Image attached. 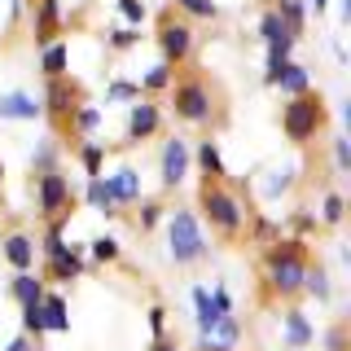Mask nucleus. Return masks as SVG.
Wrapping results in <instances>:
<instances>
[{"instance_id": "obj_1", "label": "nucleus", "mask_w": 351, "mask_h": 351, "mask_svg": "<svg viewBox=\"0 0 351 351\" xmlns=\"http://www.w3.org/2000/svg\"><path fill=\"white\" fill-rule=\"evenodd\" d=\"M307 241L303 237H277L268 250H263V263H259V272H263V294L268 299H281V303H290V299H299L303 294V277H307Z\"/></svg>"}, {"instance_id": "obj_2", "label": "nucleus", "mask_w": 351, "mask_h": 351, "mask_svg": "<svg viewBox=\"0 0 351 351\" xmlns=\"http://www.w3.org/2000/svg\"><path fill=\"white\" fill-rule=\"evenodd\" d=\"M197 211H202V219L211 224V233L219 241H241L246 219H250V211L241 206V197L228 189L224 180H202V189H197Z\"/></svg>"}, {"instance_id": "obj_3", "label": "nucleus", "mask_w": 351, "mask_h": 351, "mask_svg": "<svg viewBox=\"0 0 351 351\" xmlns=\"http://www.w3.org/2000/svg\"><path fill=\"white\" fill-rule=\"evenodd\" d=\"M171 110H176L180 123H193V128L211 123L215 110H219L211 80H206L202 71H184L180 80H171Z\"/></svg>"}, {"instance_id": "obj_4", "label": "nucleus", "mask_w": 351, "mask_h": 351, "mask_svg": "<svg viewBox=\"0 0 351 351\" xmlns=\"http://www.w3.org/2000/svg\"><path fill=\"white\" fill-rule=\"evenodd\" d=\"M325 128V97L321 93H299L290 97L281 110V132L294 141V145H307L316 141V132Z\"/></svg>"}, {"instance_id": "obj_5", "label": "nucleus", "mask_w": 351, "mask_h": 351, "mask_svg": "<svg viewBox=\"0 0 351 351\" xmlns=\"http://www.w3.org/2000/svg\"><path fill=\"white\" fill-rule=\"evenodd\" d=\"M80 106H88L80 80H66V75H62V80H49V93H44L40 110L49 114V123H53L58 136H71V119H75V110H80Z\"/></svg>"}, {"instance_id": "obj_6", "label": "nucleus", "mask_w": 351, "mask_h": 351, "mask_svg": "<svg viewBox=\"0 0 351 351\" xmlns=\"http://www.w3.org/2000/svg\"><path fill=\"white\" fill-rule=\"evenodd\" d=\"M167 241H171V259L180 263V268L206 259V237H202V228H197L193 211H180V206H176L171 219H167Z\"/></svg>"}, {"instance_id": "obj_7", "label": "nucleus", "mask_w": 351, "mask_h": 351, "mask_svg": "<svg viewBox=\"0 0 351 351\" xmlns=\"http://www.w3.org/2000/svg\"><path fill=\"white\" fill-rule=\"evenodd\" d=\"M158 49H162V62L171 71L193 58V27L180 9H162L158 14Z\"/></svg>"}, {"instance_id": "obj_8", "label": "nucleus", "mask_w": 351, "mask_h": 351, "mask_svg": "<svg viewBox=\"0 0 351 351\" xmlns=\"http://www.w3.org/2000/svg\"><path fill=\"white\" fill-rule=\"evenodd\" d=\"M36 206H40V215L49 219H71L75 211V189H71V180L53 167V171H40L36 176Z\"/></svg>"}, {"instance_id": "obj_9", "label": "nucleus", "mask_w": 351, "mask_h": 351, "mask_svg": "<svg viewBox=\"0 0 351 351\" xmlns=\"http://www.w3.org/2000/svg\"><path fill=\"white\" fill-rule=\"evenodd\" d=\"M36 5V14H31V36H36L40 49H49V44H58L62 36V5L58 0H31Z\"/></svg>"}, {"instance_id": "obj_10", "label": "nucleus", "mask_w": 351, "mask_h": 351, "mask_svg": "<svg viewBox=\"0 0 351 351\" xmlns=\"http://www.w3.org/2000/svg\"><path fill=\"white\" fill-rule=\"evenodd\" d=\"M193 307H197V329H202V338L219 325V316L233 312V303H228V294H224V290H215V294H211V290H202V285L193 290Z\"/></svg>"}, {"instance_id": "obj_11", "label": "nucleus", "mask_w": 351, "mask_h": 351, "mask_svg": "<svg viewBox=\"0 0 351 351\" xmlns=\"http://www.w3.org/2000/svg\"><path fill=\"white\" fill-rule=\"evenodd\" d=\"M158 167H162V189H180V180H184V171H189V145H184L180 136H171L167 145H162V158H158Z\"/></svg>"}, {"instance_id": "obj_12", "label": "nucleus", "mask_w": 351, "mask_h": 351, "mask_svg": "<svg viewBox=\"0 0 351 351\" xmlns=\"http://www.w3.org/2000/svg\"><path fill=\"white\" fill-rule=\"evenodd\" d=\"M162 128V110L154 101H136L128 110V141H149Z\"/></svg>"}, {"instance_id": "obj_13", "label": "nucleus", "mask_w": 351, "mask_h": 351, "mask_svg": "<svg viewBox=\"0 0 351 351\" xmlns=\"http://www.w3.org/2000/svg\"><path fill=\"white\" fill-rule=\"evenodd\" d=\"M0 255L9 259V268L31 272V268H36V241H31L27 233H5V237H0Z\"/></svg>"}, {"instance_id": "obj_14", "label": "nucleus", "mask_w": 351, "mask_h": 351, "mask_svg": "<svg viewBox=\"0 0 351 351\" xmlns=\"http://www.w3.org/2000/svg\"><path fill=\"white\" fill-rule=\"evenodd\" d=\"M80 272H84L80 246H62L58 255H49V268H44V277H49V281H75Z\"/></svg>"}, {"instance_id": "obj_15", "label": "nucleus", "mask_w": 351, "mask_h": 351, "mask_svg": "<svg viewBox=\"0 0 351 351\" xmlns=\"http://www.w3.org/2000/svg\"><path fill=\"white\" fill-rule=\"evenodd\" d=\"M110 193H114L119 206L141 202V176H136V167H119L114 176H110Z\"/></svg>"}, {"instance_id": "obj_16", "label": "nucleus", "mask_w": 351, "mask_h": 351, "mask_svg": "<svg viewBox=\"0 0 351 351\" xmlns=\"http://www.w3.org/2000/svg\"><path fill=\"white\" fill-rule=\"evenodd\" d=\"M272 88H281L285 97L312 93V75H307V66H294V62H285L281 71H277V84H272Z\"/></svg>"}, {"instance_id": "obj_17", "label": "nucleus", "mask_w": 351, "mask_h": 351, "mask_svg": "<svg viewBox=\"0 0 351 351\" xmlns=\"http://www.w3.org/2000/svg\"><path fill=\"white\" fill-rule=\"evenodd\" d=\"M44 110L36 97H27V93H5L0 97V119H40Z\"/></svg>"}, {"instance_id": "obj_18", "label": "nucleus", "mask_w": 351, "mask_h": 351, "mask_svg": "<svg viewBox=\"0 0 351 351\" xmlns=\"http://www.w3.org/2000/svg\"><path fill=\"white\" fill-rule=\"evenodd\" d=\"M312 338H316V329L307 325V316L299 312V307H290V312H285V343H290L294 351H303Z\"/></svg>"}, {"instance_id": "obj_19", "label": "nucleus", "mask_w": 351, "mask_h": 351, "mask_svg": "<svg viewBox=\"0 0 351 351\" xmlns=\"http://www.w3.org/2000/svg\"><path fill=\"white\" fill-rule=\"evenodd\" d=\"M40 312H44V329H53V334H66V329H71V316H66L62 294H44Z\"/></svg>"}, {"instance_id": "obj_20", "label": "nucleus", "mask_w": 351, "mask_h": 351, "mask_svg": "<svg viewBox=\"0 0 351 351\" xmlns=\"http://www.w3.org/2000/svg\"><path fill=\"white\" fill-rule=\"evenodd\" d=\"M259 36H263V44H294V36L285 31V22L277 18V9H263V18H259Z\"/></svg>"}, {"instance_id": "obj_21", "label": "nucleus", "mask_w": 351, "mask_h": 351, "mask_svg": "<svg viewBox=\"0 0 351 351\" xmlns=\"http://www.w3.org/2000/svg\"><path fill=\"white\" fill-rule=\"evenodd\" d=\"M197 167H202V180H224V158H219L215 141H202V145H197Z\"/></svg>"}, {"instance_id": "obj_22", "label": "nucleus", "mask_w": 351, "mask_h": 351, "mask_svg": "<svg viewBox=\"0 0 351 351\" xmlns=\"http://www.w3.org/2000/svg\"><path fill=\"white\" fill-rule=\"evenodd\" d=\"M9 290H14V299H18L22 307H27V303H40V299H44V281H40V277H31V272H18Z\"/></svg>"}, {"instance_id": "obj_23", "label": "nucleus", "mask_w": 351, "mask_h": 351, "mask_svg": "<svg viewBox=\"0 0 351 351\" xmlns=\"http://www.w3.org/2000/svg\"><path fill=\"white\" fill-rule=\"evenodd\" d=\"M272 9H277V18L285 22V31L299 40V36H303V0H277Z\"/></svg>"}, {"instance_id": "obj_24", "label": "nucleus", "mask_w": 351, "mask_h": 351, "mask_svg": "<svg viewBox=\"0 0 351 351\" xmlns=\"http://www.w3.org/2000/svg\"><path fill=\"white\" fill-rule=\"evenodd\" d=\"M88 202L97 206V211H106V215H119L114 211V193H110V180H101V176H93V180H88Z\"/></svg>"}, {"instance_id": "obj_25", "label": "nucleus", "mask_w": 351, "mask_h": 351, "mask_svg": "<svg viewBox=\"0 0 351 351\" xmlns=\"http://www.w3.org/2000/svg\"><path fill=\"white\" fill-rule=\"evenodd\" d=\"M101 128V110L97 106H80L71 119V136H93V132Z\"/></svg>"}, {"instance_id": "obj_26", "label": "nucleus", "mask_w": 351, "mask_h": 351, "mask_svg": "<svg viewBox=\"0 0 351 351\" xmlns=\"http://www.w3.org/2000/svg\"><path fill=\"white\" fill-rule=\"evenodd\" d=\"M40 71L49 75V80H62V75H66V44H62V40L44 49V58H40Z\"/></svg>"}, {"instance_id": "obj_27", "label": "nucleus", "mask_w": 351, "mask_h": 351, "mask_svg": "<svg viewBox=\"0 0 351 351\" xmlns=\"http://www.w3.org/2000/svg\"><path fill=\"white\" fill-rule=\"evenodd\" d=\"M303 294H312V299H329V277H325V268H321V263H307Z\"/></svg>"}, {"instance_id": "obj_28", "label": "nucleus", "mask_w": 351, "mask_h": 351, "mask_svg": "<svg viewBox=\"0 0 351 351\" xmlns=\"http://www.w3.org/2000/svg\"><path fill=\"white\" fill-rule=\"evenodd\" d=\"M171 80H176V71H171L167 62H158L145 80H141V88H145V93H162V88H171Z\"/></svg>"}, {"instance_id": "obj_29", "label": "nucleus", "mask_w": 351, "mask_h": 351, "mask_svg": "<svg viewBox=\"0 0 351 351\" xmlns=\"http://www.w3.org/2000/svg\"><path fill=\"white\" fill-rule=\"evenodd\" d=\"M101 158H106V149L97 145V141H84L80 145V162H84L88 176H101Z\"/></svg>"}, {"instance_id": "obj_30", "label": "nucleus", "mask_w": 351, "mask_h": 351, "mask_svg": "<svg viewBox=\"0 0 351 351\" xmlns=\"http://www.w3.org/2000/svg\"><path fill=\"white\" fill-rule=\"evenodd\" d=\"M22 329H27V334L40 343V334H44V312H40V303H27V307H22Z\"/></svg>"}, {"instance_id": "obj_31", "label": "nucleus", "mask_w": 351, "mask_h": 351, "mask_svg": "<svg viewBox=\"0 0 351 351\" xmlns=\"http://www.w3.org/2000/svg\"><path fill=\"white\" fill-rule=\"evenodd\" d=\"M93 259H101V263H119V259H123V250H119V241H114V237H97V241H93Z\"/></svg>"}, {"instance_id": "obj_32", "label": "nucleus", "mask_w": 351, "mask_h": 351, "mask_svg": "<svg viewBox=\"0 0 351 351\" xmlns=\"http://www.w3.org/2000/svg\"><path fill=\"white\" fill-rule=\"evenodd\" d=\"M176 9H180V14H193V18H215L219 14L215 0H176Z\"/></svg>"}, {"instance_id": "obj_33", "label": "nucleus", "mask_w": 351, "mask_h": 351, "mask_svg": "<svg viewBox=\"0 0 351 351\" xmlns=\"http://www.w3.org/2000/svg\"><path fill=\"white\" fill-rule=\"evenodd\" d=\"M343 193H329L325 197V211H321V219H325V224H343Z\"/></svg>"}, {"instance_id": "obj_34", "label": "nucleus", "mask_w": 351, "mask_h": 351, "mask_svg": "<svg viewBox=\"0 0 351 351\" xmlns=\"http://www.w3.org/2000/svg\"><path fill=\"white\" fill-rule=\"evenodd\" d=\"M136 40H141V31H136V27H119V31H110V49H132Z\"/></svg>"}, {"instance_id": "obj_35", "label": "nucleus", "mask_w": 351, "mask_h": 351, "mask_svg": "<svg viewBox=\"0 0 351 351\" xmlns=\"http://www.w3.org/2000/svg\"><path fill=\"white\" fill-rule=\"evenodd\" d=\"M119 9H123V18L132 22V27H141V22H145V5H141V0H119Z\"/></svg>"}, {"instance_id": "obj_36", "label": "nucleus", "mask_w": 351, "mask_h": 351, "mask_svg": "<svg viewBox=\"0 0 351 351\" xmlns=\"http://www.w3.org/2000/svg\"><path fill=\"white\" fill-rule=\"evenodd\" d=\"M158 215H162V206L158 202H145V206H141V215H136V228H154V224H158Z\"/></svg>"}, {"instance_id": "obj_37", "label": "nucleus", "mask_w": 351, "mask_h": 351, "mask_svg": "<svg viewBox=\"0 0 351 351\" xmlns=\"http://www.w3.org/2000/svg\"><path fill=\"white\" fill-rule=\"evenodd\" d=\"M149 329L154 338H167V307H149Z\"/></svg>"}, {"instance_id": "obj_38", "label": "nucleus", "mask_w": 351, "mask_h": 351, "mask_svg": "<svg viewBox=\"0 0 351 351\" xmlns=\"http://www.w3.org/2000/svg\"><path fill=\"white\" fill-rule=\"evenodd\" d=\"M285 189H290V171H272V180L263 184V193H268V197H277V193H285Z\"/></svg>"}, {"instance_id": "obj_39", "label": "nucleus", "mask_w": 351, "mask_h": 351, "mask_svg": "<svg viewBox=\"0 0 351 351\" xmlns=\"http://www.w3.org/2000/svg\"><path fill=\"white\" fill-rule=\"evenodd\" d=\"M110 97H114V101H141V88L136 84H114Z\"/></svg>"}, {"instance_id": "obj_40", "label": "nucleus", "mask_w": 351, "mask_h": 351, "mask_svg": "<svg viewBox=\"0 0 351 351\" xmlns=\"http://www.w3.org/2000/svg\"><path fill=\"white\" fill-rule=\"evenodd\" d=\"M329 351H347V329H343V325L329 334Z\"/></svg>"}, {"instance_id": "obj_41", "label": "nucleus", "mask_w": 351, "mask_h": 351, "mask_svg": "<svg viewBox=\"0 0 351 351\" xmlns=\"http://www.w3.org/2000/svg\"><path fill=\"white\" fill-rule=\"evenodd\" d=\"M334 162H338V167H347V162H351V149H347V141H334Z\"/></svg>"}, {"instance_id": "obj_42", "label": "nucleus", "mask_w": 351, "mask_h": 351, "mask_svg": "<svg viewBox=\"0 0 351 351\" xmlns=\"http://www.w3.org/2000/svg\"><path fill=\"white\" fill-rule=\"evenodd\" d=\"M255 233H259L263 241H277V228H272L268 219H255Z\"/></svg>"}, {"instance_id": "obj_43", "label": "nucleus", "mask_w": 351, "mask_h": 351, "mask_svg": "<svg viewBox=\"0 0 351 351\" xmlns=\"http://www.w3.org/2000/svg\"><path fill=\"white\" fill-rule=\"evenodd\" d=\"M9 351H44V347H40V343L31 347V338H14V343H9Z\"/></svg>"}, {"instance_id": "obj_44", "label": "nucleus", "mask_w": 351, "mask_h": 351, "mask_svg": "<svg viewBox=\"0 0 351 351\" xmlns=\"http://www.w3.org/2000/svg\"><path fill=\"white\" fill-rule=\"evenodd\" d=\"M149 351H176V338H154Z\"/></svg>"}, {"instance_id": "obj_45", "label": "nucleus", "mask_w": 351, "mask_h": 351, "mask_svg": "<svg viewBox=\"0 0 351 351\" xmlns=\"http://www.w3.org/2000/svg\"><path fill=\"white\" fill-rule=\"evenodd\" d=\"M294 228H299V233H307V228H316V219H312V215H299V219H294Z\"/></svg>"}, {"instance_id": "obj_46", "label": "nucleus", "mask_w": 351, "mask_h": 351, "mask_svg": "<svg viewBox=\"0 0 351 351\" xmlns=\"http://www.w3.org/2000/svg\"><path fill=\"white\" fill-rule=\"evenodd\" d=\"M325 5H329V0H312V9H316V14H325Z\"/></svg>"}, {"instance_id": "obj_47", "label": "nucleus", "mask_w": 351, "mask_h": 351, "mask_svg": "<svg viewBox=\"0 0 351 351\" xmlns=\"http://www.w3.org/2000/svg\"><path fill=\"white\" fill-rule=\"evenodd\" d=\"M0 184H5V162H0Z\"/></svg>"}, {"instance_id": "obj_48", "label": "nucleus", "mask_w": 351, "mask_h": 351, "mask_svg": "<svg viewBox=\"0 0 351 351\" xmlns=\"http://www.w3.org/2000/svg\"><path fill=\"white\" fill-rule=\"evenodd\" d=\"M14 5H22V0H14Z\"/></svg>"}]
</instances>
